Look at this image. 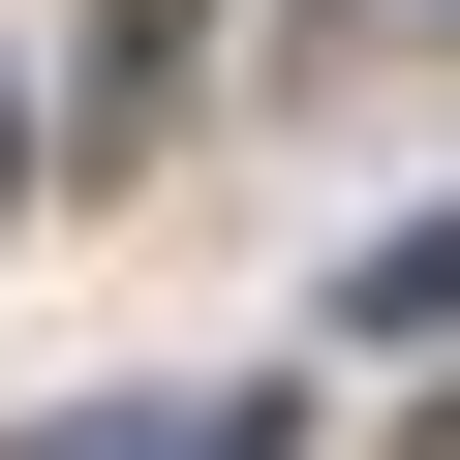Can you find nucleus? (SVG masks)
I'll return each mask as SVG.
<instances>
[{
	"label": "nucleus",
	"instance_id": "f257e3e1",
	"mask_svg": "<svg viewBox=\"0 0 460 460\" xmlns=\"http://www.w3.org/2000/svg\"><path fill=\"white\" fill-rule=\"evenodd\" d=\"M31 460H277L246 399H123V429H31Z\"/></svg>",
	"mask_w": 460,
	"mask_h": 460
},
{
	"label": "nucleus",
	"instance_id": "7ed1b4c3",
	"mask_svg": "<svg viewBox=\"0 0 460 460\" xmlns=\"http://www.w3.org/2000/svg\"><path fill=\"white\" fill-rule=\"evenodd\" d=\"M0 184H31V93H0Z\"/></svg>",
	"mask_w": 460,
	"mask_h": 460
},
{
	"label": "nucleus",
	"instance_id": "20e7f679",
	"mask_svg": "<svg viewBox=\"0 0 460 460\" xmlns=\"http://www.w3.org/2000/svg\"><path fill=\"white\" fill-rule=\"evenodd\" d=\"M429 31H460V0H429Z\"/></svg>",
	"mask_w": 460,
	"mask_h": 460
},
{
	"label": "nucleus",
	"instance_id": "f03ea898",
	"mask_svg": "<svg viewBox=\"0 0 460 460\" xmlns=\"http://www.w3.org/2000/svg\"><path fill=\"white\" fill-rule=\"evenodd\" d=\"M368 338H460V215H399V246H368Z\"/></svg>",
	"mask_w": 460,
	"mask_h": 460
}]
</instances>
